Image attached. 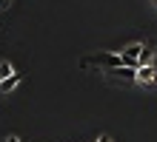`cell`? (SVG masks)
I'll use <instances>...</instances> for the list:
<instances>
[{
	"label": "cell",
	"mask_w": 157,
	"mask_h": 142,
	"mask_svg": "<svg viewBox=\"0 0 157 142\" xmlns=\"http://www.w3.org/2000/svg\"><path fill=\"white\" fill-rule=\"evenodd\" d=\"M137 82L140 85H154L157 82V68L154 65H140L137 68Z\"/></svg>",
	"instance_id": "6da1fadb"
},
{
	"label": "cell",
	"mask_w": 157,
	"mask_h": 142,
	"mask_svg": "<svg viewBox=\"0 0 157 142\" xmlns=\"http://www.w3.org/2000/svg\"><path fill=\"white\" fill-rule=\"evenodd\" d=\"M17 85H20V74H12L9 80H0V94H9V91H14Z\"/></svg>",
	"instance_id": "7a4b0ae2"
},
{
	"label": "cell",
	"mask_w": 157,
	"mask_h": 142,
	"mask_svg": "<svg viewBox=\"0 0 157 142\" xmlns=\"http://www.w3.org/2000/svg\"><path fill=\"white\" fill-rule=\"evenodd\" d=\"M126 57H132V60H140V54H143V43H132L128 49H123Z\"/></svg>",
	"instance_id": "3957f363"
},
{
	"label": "cell",
	"mask_w": 157,
	"mask_h": 142,
	"mask_svg": "<svg viewBox=\"0 0 157 142\" xmlns=\"http://www.w3.org/2000/svg\"><path fill=\"white\" fill-rule=\"evenodd\" d=\"M140 65H154V49H143V54H140Z\"/></svg>",
	"instance_id": "277c9868"
},
{
	"label": "cell",
	"mask_w": 157,
	"mask_h": 142,
	"mask_svg": "<svg viewBox=\"0 0 157 142\" xmlns=\"http://www.w3.org/2000/svg\"><path fill=\"white\" fill-rule=\"evenodd\" d=\"M12 74H14V71H12V65H9V63L3 60V63H0V80H9Z\"/></svg>",
	"instance_id": "5b68a950"
},
{
	"label": "cell",
	"mask_w": 157,
	"mask_h": 142,
	"mask_svg": "<svg viewBox=\"0 0 157 142\" xmlns=\"http://www.w3.org/2000/svg\"><path fill=\"white\" fill-rule=\"evenodd\" d=\"M97 142H112V137H109V134H103V137H100Z\"/></svg>",
	"instance_id": "8992f818"
},
{
	"label": "cell",
	"mask_w": 157,
	"mask_h": 142,
	"mask_svg": "<svg viewBox=\"0 0 157 142\" xmlns=\"http://www.w3.org/2000/svg\"><path fill=\"white\" fill-rule=\"evenodd\" d=\"M6 142H20V139H17V137H9V139H6Z\"/></svg>",
	"instance_id": "52a82bcc"
}]
</instances>
